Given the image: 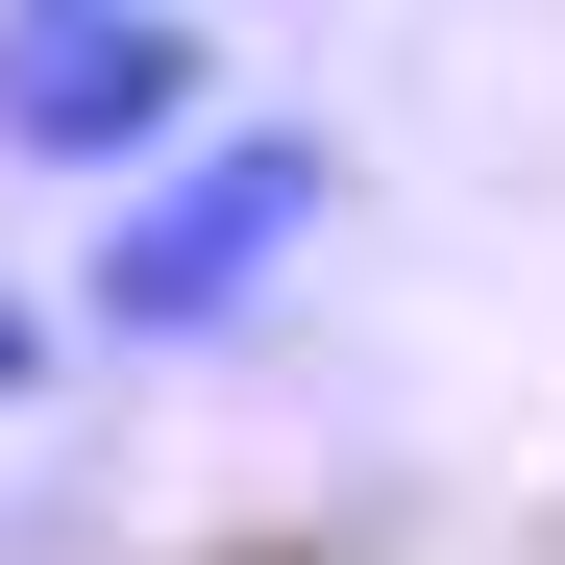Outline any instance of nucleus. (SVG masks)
I'll use <instances>...</instances> for the list:
<instances>
[{
	"mask_svg": "<svg viewBox=\"0 0 565 565\" xmlns=\"http://www.w3.org/2000/svg\"><path fill=\"white\" fill-rule=\"evenodd\" d=\"M320 222H344V148H296V124H198V148H148V172H99L74 344L198 369V344H246L270 296H296V246H320Z\"/></svg>",
	"mask_w": 565,
	"mask_h": 565,
	"instance_id": "nucleus-1",
	"label": "nucleus"
},
{
	"mask_svg": "<svg viewBox=\"0 0 565 565\" xmlns=\"http://www.w3.org/2000/svg\"><path fill=\"white\" fill-rule=\"evenodd\" d=\"M222 124V50H198V0H0V172H148V148H198Z\"/></svg>",
	"mask_w": 565,
	"mask_h": 565,
	"instance_id": "nucleus-2",
	"label": "nucleus"
},
{
	"mask_svg": "<svg viewBox=\"0 0 565 565\" xmlns=\"http://www.w3.org/2000/svg\"><path fill=\"white\" fill-rule=\"evenodd\" d=\"M25 369H50V320H25V296H0V394H25Z\"/></svg>",
	"mask_w": 565,
	"mask_h": 565,
	"instance_id": "nucleus-3",
	"label": "nucleus"
}]
</instances>
